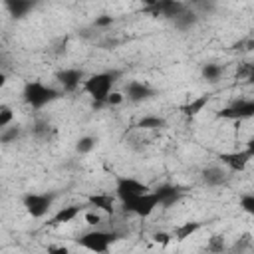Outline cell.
Returning a JSON list of instances; mask_svg holds the SVG:
<instances>
[{
  "mask_svg": "<svg viewBox=\"0 0 254 254\" xmlns=\"http://www.w3.org/2000/svg\"><path fill=\"white\" fill-rule=\"evenodd\" d=\"M240 208L246 214H254V194L252 192H246L240 196Z\"/></svg>",
  "mask_w": 254,
  "mask_h": 254,
  "instance_id": "4dcf8cb0",
  "label": "cell"
},
{
  "mask_svg": "<svg viewBox=\"0 0 254 254\" xmlns=\"http://www.w3.org/2000/svg\"><path fill=\"white\" fill-rule=\"evenodd\" d=\"M228 179H230L228 171H224V169L218 167V165L206 167V169H202V173H200V181H202V185H206V187H210V189H216V187L226 185Z\"/></svg>",
  "mask_w": 254,
  "mask_h": 254,
  "instance_id": "4fadbf2b",
  "label": "cell"
},
{
  "mask_svg": "<svg viewBox=\"0 0 254 254\" xmlns=\"http://www.w3.org/2000/svg\"><path fill=\"white\" fill-rule=\"evenodd\" d=\"M56 196V192H26L22 196V206L32 218H44L54 206Z\"/></svg>",
  "mask_w": 254,
  "mask_h": 254,
  "instance_id": "277c9868",
  "label": "cell"
},
{
  "mask_svg": "<svg viewBox=\"0 0 254 254\" xmlns=\"http://www.w3.org/2000/svg\"><path fill=\"white\" fill-rule=\"evenodd\" d=\"M95 145H97V137H93V135H83V137H79V139L75 141V151H77L79 155H87V153H91V151L95 149Z\"/></svg>",
  "mask_w": 254,
  "mask_h": 254,
  "instance_id": "7402d4cb",
  "label": "cell"
},
{
  "mask_svg": "<svg viewBox=\"0 0 254 254\" xmlns=\"http://www.w3.org/2000/svg\"><path fill=\"white\" fill-rule=\"evenodd\" d=\"M206 252H210V254H224L226 252V240H224V236L222 234L210 236L208 242H206Z\"/></svg>",
  "mask_w": 254,
  "mask_h": 254,
  "instance_id": "603a6c76",
  "label": "cell"
},
{
  "mask_svg": "<svg viewBox=\"0 0 254 254\" xmlns=\"http://www.w3.org/2000/svg\"><path fill=\"white\" fill-rule=\"evenodd\" d=\"M149 190L151 189L145 183H141L133 177H117L115 179V198L119 202H127V200H131L135 196H141Z\"/></svg>",
  "mask_w": 254,
  "mask_h": 254,
  "instance_id": "8992f818",
  "label": "cell"
},
{
  "mask_svg": "<svg viewBox=\"0 0 254 254\" xmlns=\"http://www.w3.org/2000/svg\"><path fill=\"white\" fill-rule=\"evenodd\" d=\"M87 204H67V206H62L52 218H50V222L48 224H52V226H58V224H67V222H71L73 218H77L81 212H83V208H85Z\"/></svg>",
  "mask_w": 254,
  "mask_h": 254,
  "instance_id": "9a60e30c",
  "label": "cell"
},
{
  "mask_svg": "<svg viewBox=\"0 0 254 254\" xmlns=\"http://www.w3.org/2000/svg\"><path fill=\"white\" fill-rule=\"evenodd\" d=\"M32 131H34V135L38 139H48L50 133H52V125L48 121H36L34 127H32Z\"/></svg>",
  "mask_w": 254,
  "mask_h": 254,
  "instance_id": "d4e9b609",
  "label": "cell"
},
{
  "mask_svg": "<svg viewBox=\"0 0 254 254\" xmlns=\"http://www.w3.org/2000/svg\"><path fill=\"white\" fill-rule=\"evenodd\" d=\"M236 77H238V79H252V77H254V65H252L250 62L240 64L238 69H236Z\"/></svg>",
  "mask_w": 254,
  "mask_h": 254,
  "instance_id": "83f0119b",
  "label": "cell"
},
{
  "mask_svg": "<svg viewBox=\"0 0 254 254\" xmlns=\"http://www.w3.org/2000/svg\"><path fill=\"white\" fill-rule=\"evenodd\" d=\"M220 163L230 171V173H242L248 163L254 159V145L250 143L246 149H240V151H230V153H220L218 155Z\"/></svg>",
  "mask_w": 254,
  "mask_h": 254,
  "instance_id": "52a82bcc",
  "label": "cell"
},
{
  "mask_svg": "<svg viewBox=\"0 0 254 254\" xmlns=\"http://www.w3.org/2000/svg\"><path fill=\"white\" fill-rule=\"evenodd\" d=\"M202 228V222H198V220H189V222H183V224H179V226H175V230H173V240H177V242H183V240H187V238H190L194 232H198Z\"/></svg>",
  "mask_w": 254,
  "mask_h": 254,
  "instance_id": "e0dca14e",
  "label": "cell"
},
{
  "mask_svg": "<svg viewBox=\"0 0 254 254\" xmlns=\"http://www.w3.org/2000/svg\"><path fill=\"white\" fill-rule=\"evenodd\" d=\"M34 2H30V0H6L4 2V8H6V12L14 18V20H22V18H26L32 10H34Z\"/></svg>",
  "mask_w": 254,
  "mask_h": 254,
  "instance_id": "2e32d148",
  "label": "cell"
},
{
  "mask_svg": "<svg viewBox=\"0 0 254 254\" xmlns=\"http://www.w3.org/2000/svg\"><path fill=\"white\" fill-rule=\"evenodd\" d=\"M254 115V99H236L230 105L222 107L216 111L218 119H228V121H244Z\"/></svg>",
  "mask_w": 254,
  "mask_h": 254,
  "instance_id": "ba28073f",
  "label": "cell"
},
{
  "mask_svg": "<svg viewBox=\"0 0 254 254\" xmlns=\"http://www.w3.org/2000/svg\"><path fill=\"white\" fill-rule=\"evenodd\" d=\"M125 99H129L131 103H141V101H147L149 97L155 95V89L145 83V81H139V79H131L125 83Z\"/></svg>",
  "mask_w": 254,
  "mask_h": 254,
  "instance_id": "30bf717a",
  "label": "cell"
},
{
  "mask_svg": "<svg viewBox=\"0 0 254 254\" xmlns=\"http://www.w3.org/2000/svg\"><path fill=\"white\" fill-rule=\"evenodd\" d=\"M85 204L91 206L93 210H99L101 214H109V216L115 214V196L113 194H107V192L89 194L85 198Z\"/></svg>",
  "mask_w": 254,
  "mask_h": 254,
  "instance_id": "7c38bea8",
  "label": "cell"
},
{
  "mask_svg": "<svg viewBox=\"0 0 254 254\" xmlns=\"http://www.w3.org/2000/svg\"><path fill=\"white\" fill-rule=\"evenodd\" d=\"M222 73H224V67H222L220 64H214V62L204 64V65H202V69H200L202 79H206L208 83H216V81L222 77Z\"/></svg>",
  "mask_w": 254,
  "mask_h": 254,
  "instance_id": "ffe728a7",
  "label": "cell"
},
{
  "mask_svg": "<svg viewBox=\"0 0 254 254\" xmlns=\"http://www.w3.org/2000/svg\"><path fill=\"white\" fill-rule=\"evenodd\" d=\"M157 206H159V196L155 194V190H149V192H145L141 196H135V198H131L127 202H121V208L125 212L135 214V216H141V218L153 214Z\"/></svg>",
  "mask_w": 254,
  "mask_h": 254,
  "instance_id": "5b68a950",
  "label": "cell"
},
{
  "mask_svg": "<svg viewBox=\"0 0 254 254\" xmlns=\"http://www.w3.org/2000/svg\"><path fill=\"white\" fill-rule=\"evenodd\" d=\"M250 246H252V236L246 232V234H242V236L234 242V246H232V254H236V252H238V254H242V252H244V250H248Z\"/></svg>",
  "mask_w": 254,
  "mask_h": 254,
  "instance_id": "484cf974",
  "label": "cell"
},
{
  "mask_svg": "<svg viewBox=\"0 0 254 254\" xmlns=\"http://www.w3.org/2000/svg\"><path fill=\"white\" fill-rule=\"evenodd\" d=\"M155 194L159 196V206H171L185 196V190L177 185H161L155 189Z\"/></svg>",
  "mask_w": 254,
  "mask_h": 254,
  "instance_id": "5bb4252c",
  "label": "cell"
},
{
  "mask_svg": "<svg viewBox=\"0 0 254 254\" xmlns=\"http://www.w3.org/2000/svg\"><path fill=\"white\" fill-rule=\"evenodd\" d=\"M12 121H14V111H12V107L0 105V131L6 129L8 125H12Z\"/></svg>",
  "mask_w": 254,
  "mask_h": 254,
  "instance_id": "4316f807",
  "label": "cell"
},
{
  "mask_svg": "<svg viewBox=\"0 0 254 254\" xmlns=\"http://www.w3.org/2000/svg\"><path fill=\"white\" fill-rule=\"evenodd\" d=\"M208 99H210V95H198V97H194V99H190L189 103H185L183 107H181V111L187 115V117H194V115H198L204 107H206V103H208Z\"/></svg>",
  "mask_w": 254,
  "mask_h": 254,
  "instance_id": "d6986e66",
  "label": "cell"
},
{
  "mask_svg": "<svg viewBox=\"0 0 254 254\" xmlns=\"http://www.w3.org/2000/svg\"><path fill=\"white\" fill-rule=\"evenodd\" d=\"M83 216H85V222H87L89 226H99V224L103 222V214H101L99 210H93V208H91V210H85Z\"/></svg>",
  "mask_w": 254,
  "mask_h": 254,
  "instance_id": "1f68e13d",
  "label": "cell"
},
{
  "mask_svg": "<svg viewBox=\"0 0 254 254\" xmlns=\"http://www.w3.org/2000/svg\"><path fill=\"white\" fill-rule=\"evenodd\" d=\"M123 101H125V95H123L121 91H111V93L105 97L103 107H117V105H121Z\"/></svg>",
  "mask_w": 254,
  "mask_h": 254,
  "instance_id": "f546056e",
  "label": "cell"
},
{
  "mask_svg": "<svg viewBox=\"0 0 254 254\" xmlns=\"http://www.w3.org/2000/svg\"><path fill=\"white\" fill-rule=\"evenodd\" d=\"M46 254H73V252L67 250V248H64V246H50Z\"/></svg>",
  "mask_w": 254,
  "mask_h": 254,
  "instance_id": "836d02e7",
  "label": "cell"
},
{
  "mask_svg": "<svg viewBox=\"0 0 254 254\" xmlns=\"http://www.w3.org/2000/svg\"><path fill=\"white\" fill-rule=\"evenodd\" d=\"M22 135V129L18 125H8L6 129L0 131V143L2 145H8V143H14L16 139H20Z\"/></svg>",
  "mask_w": 254,
  "mask_h": 254,
  "instance_id": "cb8c5ba5",
  "label": "cell"
},
{
  "mask_svg": "<svg viewBox=\"0 0 254 254\" xmlns=\"http://www.w3.org/2000/svg\"><path fill=\"white\" fill-rule=\"evenodd\" d=\"M113 22H115L113 16H109V14H101V16H97V18L93 20V28H97V30H107V28L113 26Z\"/></svg>",
  "mask_w": 254,
  "mask_h": 254,
  "instance_id": "f1b7e54d",
  "label": "cell"
},
{
  "mask_svg": "<svg viewBox=\"0 0 254 254\" xmlns=\"http://www.w3.org/2000/svg\"><path fill=\"white\" fill-rule=\"evenodd\" d=\"M121 238V232L117 230H103V228H93L75 238V244L93 252V254H107V250Z\"/></svg>",
  "mask_w": 254,
  "mask_h": 254,
  "instance_id": "7a4b0ae2",
  "label": "cell"
},
{
  "mask_svg": "<svg viewBox=\"0 0 254 254\" xmlns=\"http://www.w3.org/2000/svg\"><path fill=\"white\" fill-rule=\"evenodd\" d=\"M173 24L179 28V30H190L192 26H196L198 24V14L194 12V10H190L189 6L173 20Z\"/></svg>",
  "mask_w": 254,
  "mask_h": 254,
  "instance_id": "ac0fdd59",
  "label": "cell"
},
{
  "mask_svg": "<svg viewBox=\"0 0 254 254\" xmlns=\"http://www.w3.org/2000/svg\"><path fill=\"white\" fill-rule=\"evenodd\" d=\"M6 81H8V73L0 69V87H4V85H6Z\"/></svg>",
  "mask_w": 254,
  "mask_h": 254,
  "instance_id": "e575fe53",
  "label": "cell"
},
{
  "mask_svg": "<svg viewBox=\"0 0 254 254\" xmlns=\"http://www.w3.org/2000/svg\"><path fill=\"white\" fill-rule=\"evenodd\" d=\"M151 238H153L155 244H161V246H167V244H171V240H173V236H171L169 232H165V230H157V232H153Z\"/></svg>",
  "mask_w": 254,
  "mask_h": 254,
  "instance_id": "d6a6232c",
  "label": "cell"
},
{
  "mask_svg": "<svg viewBox=\"0 0 254 254\" xmlns=\"http://www.w3.org/2000/svg\"><path fill=\"white\" fill-rule=\"evenodd\" d=\"M56 79H58V83L62 85L64 91H75L77 87H81V83L85 79V73H83V69L67 67V69L58 71L56 73Z\"/></svg>",
  "mask_w": 254,
  "mask_h": 254,
  "instance_id": "8fae6325",
  "label": "cell"
},
{
  "mask_svg": "<svg viewBox=\"0 0 254 254\" xmlns=\"http://www.w3.org/2000/svg\"><path fill=\"white\" fill-rule=\"evenodd\" d=\"M137 127L139 129H163L167 127V119L159 115H145L137 121Z\"/></svg>",
  "mask_w": 254,
  "mask_h": 254,
  "instance_id": "44dd1931",
  "label": "cell"
},
{
  "mask_svg": "<svg viewBox=\"0 0 254 254\" xmlns=\"http://www.w3.org/2000/svg\"><path fill=\"white\" fill-rule=\"evenodd\" d=\"M121 77V69H105L99 73H93L89 77L83 79L81 89L93 99V107L99 109L105 103V97L113 91L115 81Z\"/></svg>",
  "mask_w": 254,
  "mask_h": 254,
  "instance_id": "6da1fadb",
  "label": "cell"
},
{
  "mask_svg": "<svg viewBox=\"0 0 254 254\" xmlns=\"http://www.w3.org/2000/svg\"><path fill=\"white\" fill-rule=\"evenodd\" d=\"M185 8H187V4L179 2V0H153V2H147L145 12H149L151 16H157V18L161 16L167 20H175Z\"/></svg>",
  "mask_w": 254,
  "mask_h": 254,
  "instance_id": "9c48e42d",
  "label": "cell"
},
{
  "mask_svg": "<svg viewBox=\"0 0 254 254\" xmlns=\"http://www.w3.org/2000/svg\"><path fill=\"white\" fill-rule=\"evenodd\" d=\"M22 97H24L26 105H30L32 109H42V107L50 105L52 101L60 99L62 91L52 85H46L42 81H28L22 89Z\"/></svg>",
  "mask_w": 254,
  "mask_h": 254,
  "instance_id": "3957f363",
  "label": "cell"
}]
</instances>
